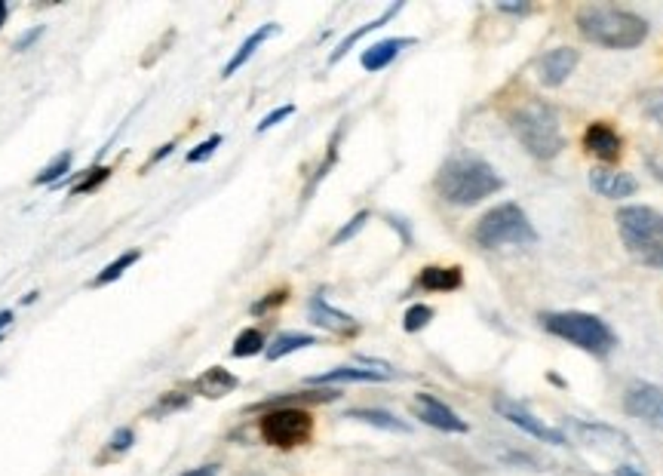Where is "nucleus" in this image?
Instances as JSON below:
<instances>
[{"mask_svg":"<svg viewBox=\"0 0 663 476\" xmlns=\"http://www.w3.org/2000/svg\"><path fill=\"white\" fill-rule=\"evenodd\" d=\"M584 151L602 163H618L624 154V142H620L618 129L608 127L605 120H596L584 129Z\"/></svg>","mask_w":663,"mask_h":476,"instance_id":"f8f14e48","label":"nucleus"},{"mask_svg":"<svg viewBox=\"0 0 663 476\" xmlns=\"http://www.w3.org/2000/svg\"><path fill=\"white\" fill-rule=\"evenodd\" d=\"M433 320V308L430 305H412L403 316V329L405 332H421L427 323Z\"/></svg>","mask_w":663,"mask_h":476,"instance_id":"cd10ccee","label":"nucleus"},{"mask_svg":"<svg viewBox=\"0 0 663 476\" xmlns=\"http://www.w3.org/2000/svg\"><path fill=\"white\" fill-rule=\"evenodd\" d=\"M412 412L418 415L424 424L437 427V431H446V433H467V421L458 415L454 409H448L442 399L430 397V393H418V397L412 399Z\"/></svg>","mask_w":663,"mask_h":476,"instance_id":"9d476101","label":"nucleus"},{"mask_svg":"<svg viewBox=\"0 0 663 476\" xmlns=\"http://www.w3.org/2000/svg\"><path fill=\"white\" fill-rule=\"evenodd\" d=\"M71 163H74L71 151H61V154H55L50 160V167H44L37 176H34V185H59L61 178L71 172Z\"/></svg>","mask_w":663,"mask_h":476,"instance_id":"b1692460","label":"nucleus"},{"mask_svg":"<svg viewBox=\"0 0 663 476\" xmlns=\"http://www.w3.org/2000/svg\"><path fill=\"white\" fill-rule=\"evenodd\" d=\"M6 16H10V6H6L4 0H0V29L6 25Z\"/></svg>","mask_w":663,"mask_h":476,"instance_id":"a19ab883","label":"nucleus"},{"mask_svg":"<svg viewBox=\"0 0 663 476\" xmlns=\"http://www.w3.org/2000/svg\"><path fill=\"white\" fill-rule=\"evenodd\" d=\"M537 320L550 335L562 338V341L575 344V348L586 350L593 357H608L614 350V344H618L611 326L605 320H599V316L584 314V310H550V314H541Z\"/></svg>","mask_w":663,"mask_h":476,"instance_id":"39448f33","label":"nucleus"},{"mask_svg":"<svg viewBox=\"0 0 663 476\" xmlns=\"http://www.w3.org/2000/svg\"><path fill=\"white\" fill-rule=\"evenodd\" d=\"M365 222H369V212H365V209H363V212H356V216L350 218V222L344 225L341 231L335 234V237H332V246H341V243H348V240H354L356 234L365 227Z\"/></svg>","mask_w":663,"mask_h":476,"instance_id":"c756f323","label":"nucleus"},{"mask_svg":"<svg viewBox=\"0 0 663 476\" xmlns=\"http://www.w3.org/2000/svg\"><path fill=\"white\" fill-rule=\"evenodd\" d=\"M624 409H626V415L639 418L642 424L663 431V390L658 384H648V382L630 384L624 393Z\"/></svg>","mask_w":663,"mask_h":476,"instance_id":"6e6552de","label":"nucleus"},{"mask_svg":"<svg viewBox=\"0 0 663 476\" xmlns=\"http://www.w3.org/2000/svg\"><path fill=\"white\" fill-rule=\"evenodd\" d=\"M393 378V372L384 369H354V365H341V369H332L326 375H314L310 384H344V382H387Z\"/></svg>","mask_w":663,"mask_h":476,"instance_id":"412c9836","label":"nucleus"},{"mask_svg":"<svg viewBox=\"0 0 663 476\" xmlns=\"http://www.w3.org/2000/svg\"><path fill=\"white\" fill-rule=\"evenodd\" d=\"M473 240L482 250H497V246H531L537 240L535 225L516 203H501L488 209L476 222Z\"/></svg>","mask_w":663,"mask_h":476,"instance_id":"423d86ee","label":"nucleus"},{"mask_svg":"<svg viewBox=\"0 0 663 476\" xmlns=\"http://www.w3.org/2000/svg\"><path fill=\"white\" fill-rule=\"evenodd\" d=\"M172 151H176V142H166V144H163V148H160V151H157V154H154V157H151V163H160V160H163V157H169V154H172Z\"/></svg>","mask_w":663,"mask_h":476,"instance_id":"58836bf2","label":"nucleus"},{"mask_svg":"<svg viewBox=\"0 0 663 476\" xmlns=\"http://www.w3.org/2000/svg\"><path fill=\"white\" fill-rule=\"evenodd\" d=\"M414 37H390V40H378V44H372L369 50H363V68L365 71H384L387 65H390L393 59L399 56V53L405 50V46H412Z\"/></svg>","mask_w":663,"mask_h":476,"instance_id":"dca6fc26","label":"nucleus"},{"mask_svg":"<svg viewBox=\"0 0 663 476\" xmlns=\"http://www.w3.org/2000/svg\"><path fill=\"white\" fill-rule=\"evenodd\" d=\"M341 393L338 390H301V393H276V397H267L261 399V403L252 406V412L258 409H280V406H310V403H332V399H338Z\"/></svg>","mask_w":663,"mask_h":476,"instance_id":"6ab92c4d","label":"nucleus"},{"mask_svg":"<svg viewBox=\"0 0 663 476\" xmlns=\"http://www.w3.org/2000/svg\"><path fill=\"white\" fill-rule=\"evenodd\" d=\"M503 188L501 176L479 157H452L442 163L437 191L452 206H473Z\"/></svg>","mask_w":663,"mask_h":476,"instance_id":"f03ea898","label":"nucleus"},{"mask_svg":"<svg viewBox=\"0 0 663 476\" xmlns=\"http://www.w3.org/2000/svg\"><path fill=\"white\" fill-rule=\"evenodd\" d=\"M399 10H403V4H393V6H387V10L381 12V16H378V19H372V22H365L363 25V29H356V31H350L348 34V37H344L341 40V44H338L335 46V53H332V56H329V62H332V65H335V62H341L344 56H348V53L350 50H354V44H359V40H363L365 37V34H372V31H378V29H384V25L387 22H390V19L393 16H397V12Z\"/></svg>","mask_w":663,"mask_h":476,"instance_id":"aec40b11","label":"nucleus"},{"mask_svg":"<svg viewBox=\"0 0 663 476\" xmlns=\"http://www.w3.org/2000/svg\"><path fill=\"white\" fill-rule=\"evenodd\" d=\"M618 231L626 252L639 265L663 271V212L651 206H624L618 209Z\"/></svg>","mask_w":663,"mask_h":476,"instance_id":"20e7f679","label":"nucleus"},{"mask_svg":"<svg viewBox=\"0 0 663 476\" xmlns=\"http://www.w3.org/2000/svg\"><path fill=\"white\" fill-rule=\"evenodd\" d=\"M237 388H240V378L233 375V372H227L225 365H212V369H206L203 375L193 382V393L209 397V399H221Z\"/></svg>","mask_w":663,"mask_h":476,"instance_id":"2eb2a0df","label":"nucleus"},{"mask_svg":"<svg viewBox=\"0 0 663 476\" xmlns=\"http://www.w3.org/2000/svg\"><path fill=\"white\" fill-rule=\"evenodd\" d=\"M276 34H280V25H274V22L261 25L258 31H252V34H249V37L243 40V44H240V50L231 56V62H227V65H225V71H221V78H233V74H237L240 68H243L246 62L255 56V50H258L261 44H267V40H271V37H276Z\"/></svg>","mask_w":663,"mask_h":476,"instance_id":"f3484780","label":"nucleus"},{"mask_svg":"<svg viewBox=\"0 0 663 476\" xmlns=\"http://www.w3.org/2000/svg\"><path fill=\"white\" fill-rule=\"evenodd\" d=\"M138 259H142V252H138V250H133V252H123L120 259H117V261H110V265L105 267V271H102L99 277L93 280V286L99 289V286H108V283L120 280L123 274H127V267H133Z\"/></svg>","mask_w":663,"mask_h":476,"instance_id":"a878e982","label":"nucleus"},{"mask_svg":"<svg viewBox=\"0 0 663 476\" xmlns=\"http://www.w3.org/2000/svg\"><path fill=\"white\" fill-rule=\"evenodd\" d=\"M12 323V310H0V332Z\"/></svg>","mask_w":663,"mask_h":476,"instance_id":"ea45409f","label":"nucleus"},{"mask_svg":"<svg viewBox=\"0 0 663 476\" xmlns=\"http://www.w3.org/2000/svg\"><path fill=\"white\" fill-rule=\"evenodd\" d=\"M418 286L424 289V292H454V289L464 286V274H461V267L430 265L418 274Z\"/></svg>","mask_w":663,"mask_h":476,"instance_id":"a211bd4d","label":"nucleus"},{"mask_svg":"<svg viewBox=\"0 0 663 476\" xmlns=\"http://www.w3.org/2000/svg\"><path fill=\"white\" fill-rule=\"evenodd\" d=\"M218 148H221V135L216 133V135H209V139H206V142H200L197 148H191L184 160H188V163H206L212 154H216Z\"/></svg>","mask_w":663,"mask_h":476,"instance_id":"7c9ffc66","label":"nucleus"},{"mask_svg":"<svg viewBox=\"0 0 663 476\" xmlns=\"http://www.w3.org/2000/svg\"><path fill=\"white\" fill-rule=\"evenodd\" d=\"M295 114V105H282V108H276V111H271L265 117V120L258 123V133H267V129H274L276 123L280 120H286V117H292Z\"/></svg>","mask_w":663,"mask_h":476,"instance_id":"f704fd0d","label":"nucleus"},{"mask_svg":"<svg viewBox=\"0 0 663 476\" xmlns=\"http://www.w3.org/2000/svg\"><path fill=\"white\" fill-rule=\"evenodd\" d=\"M249 476H261V473H249Z\"/></svg>","mask_w":663,"mask_h":476,"instance_id":"79ce46f5","label":"nucleus"},{"mask_svg":"<svg viewBox=\"0 0 663 476\" xmlns=\"http://www.w3.org/2000/svg\"><path fill=\"white\" fill-rule=\"evenodd\" d=\"M182 476H218V464H203V467H191L188 473Z\"/></svg>","mask_w":663,"mask_h":476,"instance_id":"e433bc0d","label":"nucleus"},{"mask_svg":"<svg viewBox=\"0 0 663 476\" xmlns=\"http://www.w3.org/2000/svg\"><path fill=\"white\" fill-rule=\"evenodd\" d=\"M575 22L590 44L608 46V50H633L648 37L645 19L630 10H618V6H580Z\"/></svg>","mask_w":663,"mask_h":476,"instance_id":"f257e3e1","label":"nucleus"},{"mask_svg":"<svg viewBox=\"0 0 663 476\" xmlns=\"http://www.w3.org/2000/svg\"><path fill=\"white\" fill-rule=\"evenodd\" d=\"M40 34H44V25H37V29H31V31H25V34H22V37H19V40H16V50H19V53H22V50H28V46H31V44H34V40H37V37H40Z\"/></svg>","mask_w":663,"mask_h":476,"instance_id":"c9c22d12","label":"nucleus"},{"mask_svg":"<svg viewBox=\"0 0 663 476\" xmlns=\"http://www.w3.org/2000/svg\"><path fill=\"white\" fill-rule=\"evenodd\" d=\"M307 308H310V323L329 329V332H335V335H356L359 332V323L354 320V316L344 314V310H338V308H332L323 292H316Z\"/></svg>","mask_w":663,"mask_h":476,"instance_id":"ddd939ff","label":"nucleus"},{"mask_svg":"<svg viewBox=\"0 0 663 476\" xmlns=\"http://www.w3.org/2000/svg\"><path fill=\"white\" fill-rule=\"evenodd\" d=\"M590 185H593V191L605 200H624V197H633L635 191H639V182H635L630 172L605 169V167L590 172Z\"/></svg>","mask_w":663,"mask_h":476,"instance_id":"4468645a","label":"nucleus"},{"mask_svg":"<svg viewBox=\"0 0 663 476\" xmlns=\"http://www.w3.org/2000/svg\"><path fill=\"white\" fill-rule=\"evenodd\" d=\"M286 299H289V289H276V292H271V295H267V299L255 301V305H252V314H267V310L280 308Z\"/></svg>","mask_w":663,"mask_h":476,"instance_id":"72a5a7b5","label":"nucleus"},{"mask_svg":"<svg viewBox=\"0 0 663 476\" xmlns=\"http://www.w3.org/2000/svg\"><path fill=\"white\" fill-rule=\"evenodd\" d=\"M577 62H580L577 50H571V46H556V50L544 53V56L535 62V74L544 86H562L565 80L575 74Z\"/></svg>","mask_w":663,"mask_h":476,"instance_id":"9b49d317","label":"nucleus"},{"mask_svg":"<svg viewBox=\"0 0 663 476\" xmlns=\"http://www.w3.org/2000/svg\"><path fill=\"white\" fill-rule=\"evenodd\" d=\"M188 406H191V393H178V390H172V393H163V397L157 399L154 406H151V412H148V415H154V418H160V415H172V412L188 409Z\"/></svg>","mask_w":663,"mask_h":476,"instance_id":"bb28decb","label":"nucleus"},{"mask_svg":"<svg viewBox=\"0 0 663 476\" xmlns=\"http://www.w3.org/2000/svg\"><path fill=\"white\" fill-rule=\"evenodd\" d=\"M495 409L501 412V418H507L510 424H516L520 431L528 433V437L544 439V443H550V446H565V443H569L562 431H556V427H547L544 421H537L535 415H531V412L525 409V406L513 403V399L497 397V399H495Z\"/></svg>","mask_w":663,"mask_h":476,"instance_id":"1a4fd4ad","label":"nucleus"},{"mask_svg":"<svg viewBox=\"0 0 663 476\" xmlns=\"http://www.w3.org/2000/svg\"><path fill=\"white\" fill-rule=\"evenodd\" d=\"M344 418L363 421V424L381 427V431H390V433H409V424H405V421H399L397 415H390V412H384V409H350Z\"/></svg>","mask_w":663,"mask_h":476,"instance_id":"5701e85b","label":"nucleus"},{"mask_svg":"<svg viewBox=\"0 0 663 476\" xmlns=\"http://www.w3.org/2000/svg\"><path fill=\"white\" fill-rule=\"evenodd\" d=\"M510 129L520 139V144L537 160H552L562 154L565 135L562 123H559L556 108L547 105L544 99H528L510 114Z\"/></svg>","mask_w":663,"mask_h":476,"instance_id":"7ed1b4c3","label":"nucleus"},{"mask_svg":"<svg viewBox=\"0 0 663 476\" xmlns=\"http://www.w3.org/2000/svg\"><path fill=\"white\" fill-rule=\"evenodd\" d=\"M497 10H501V12H513V16H525L531 6H525V4H520V6H516V4H501Z\"/></svg>","mask_w":663,"mask_h":476,"instance_id":"4c0bfd02","label":"nucleus"},{"mask_svg":"<svg viewBox=\"0 0 663 476\" xmlns=\"http://www.w3.org/2000/svg\"><path fill=\"white\" fill-rule=\"evenodd\" d=\"M258 433L267 446L274 448H295L310 443L314 437V415L301 406H280V409H267L258 418Z\"/></svg>","mask_w":663,"mask_h":476,"instance_id":"0eeeda50","label":"nucleus"},{"mask_svg":"<svg viewBox=\"0 0 663 476\" xmlns=\"http://www.w3.org/2000/svg\"><path fill=\"white\" fill-rule=\"evenodd\" d=\"M133 443H135V431H133V427H120V431L110 433V439H108V455H123Z\"/></svg>","mask_w":663,"mask_h":476,"instance_id":"2f4dec72","label":"nucleus"},{"mask_svg":"<svg viewBox=\"0 0 663 476\" xmlns=\"http://www.w3.org/2000/svg\"><path fill=\"white\" fill-rule=\"evenodd\" d=\"M642 108H645V114L651 117L654 123H660V127H663V89H658V93H648L645 99H642Z\"/></svg>","mask_w":663,"mask_h":476,"instance_id":"473e14b6","label":"nucleus"},{"mask_svg":"<svg viewBox=\"0 0 663 476\" xmlns=\"http://www.w3.org/2000/svg\"><path fill=\"white\" fill-rule=\"evenodd\" d=\"M0 341H4V335H0Z\"/></svg>","mask_w":663,"mask_h":476,"instance_id":"37998d69","label":"nucleus"},{"mask_svg":"<svg viewBox=\"0 0 663 476\" xmlns=\"http://www.w3.org/2000/svg\"><path fill=\"white\" fill-rule=\"evenodd\" d=\"M110 176V169L108 167H95V169H86V176L80 178L78 185H71V194L74 197H80V194H89V191H95L99 188L102 182Z\"/></svg>","mask_w":663,"mask_h":476,"instance_id":"c85d7f7f","label":"nucleus"},{"mask_svg":"<svg viewBox=\"0 0 663 476\" xmlns=\"http://www.w3.org/2000/svg\"><path fill=\"white\" fill-rule=\"evenodd\" d=\"M265 332L261 329H243V332L237 335V341H233L231 354L237 357V360H246V357H255L265 350Z\"/></svg>","mask_w":663,"mask_h":476,"instance_id":"393cba45","label":"nucleus"},{"mask_svg":"<svg viewBox=\"0 0 663 476\" xmlns=\"http://www.w3.org/2000/svg\"><path fill=\"white\" fill-rule=\"evenodd\" d=\"M316 338L314 335H304V332H282L276 335L271 344L265 348V357L267 360H282L286 354H295V350H304V348H314Z\"/></svg>","mask_w":663,"mask_h":476,"instance_id":"4be33fe9","label":"nucleus"}]
</instances>
